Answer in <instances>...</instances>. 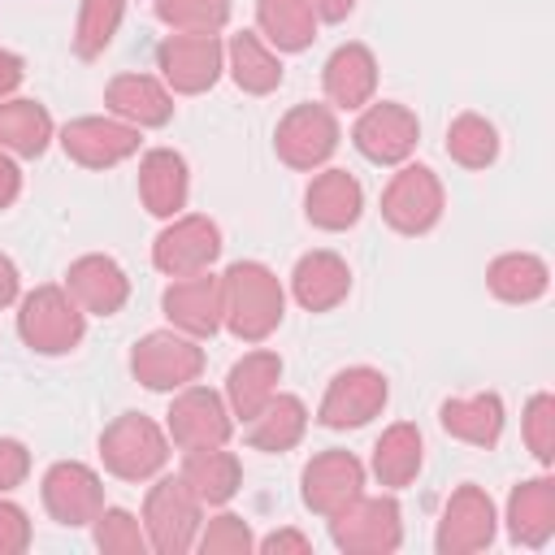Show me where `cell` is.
Listing matches in <instances>:
<instances>
[{"label": "cell", "instance_id": "cell-1", "mask_svg": "<svg viewBox=\"0 0 555 555\" xmlns=\"http://www.w3.org/2000/svg\"><path fill=\"white\" fill-rule=\"evenodd\" d=\"M286 317V291L278 273L260 260H234L221 273V330H230L238 343L256 347L264 343Z\"/></svg>", "mask_w": 555, "mask_h": 555}, {"label": "cell", "instance_id": "cell-2", "mask_svg": "<svg viewBox=\"0 0 555 555\" xmlns=\"http://www.w3.org/2000/svg\"><path fill=\"white\" fill-rule=\"evenodd\" d=\"M17 338L35 356H69L87 338V312L65 286H35L17 299Z\"/></svg>", "mask_w": 555, "mask_h": 555}, {"label": "cell", "instance_id": "cell-3", "mask_svg": "<svg viewBox=\"0 0 555 555\" xmlns=\"http://www.w3.org/2000/svg\"><path fill=\"white\" fill-rule=\"evenodd\" d=\"M100 464L117 481H152L169 464V434L143 412H121L100 434Z\"/></svg>", "mask_w": 555, "mask_h": 555}, {"label": "cell", "instance_id": "cell-4", "mask_svg": "<svg viewBox=\"0 0 555 555\" xmlns=\"http://www.w3.org/2000/svg\"><path fill=\"white\" fill-rule=\"evenodd\" d=\"M143 533L147 546L156 555H186L195 551V533L204 525V503L191 494V486L182 477H152L147 494H143Z\"/></svg>", "mask_w": 555, "mask_h": 555}, {"label": "cell", "instance_id": "cell-5", "mask_svg": "<svg viewBox=\"0 0 555 555\" xmlns=\"http://www.w3.org/2000/svg\"><path fill=\"white\" fill-rule=\"evenodd\" d=\"M330 520V542L347 555H390L403 546V512L395 494H356Z\"/></svg>", "mask_w": 555, "mask_h": 555}, {"label": "cell", "instance_id": "cell-6", "mask_svg": "<svg viewBox=\"0 0 555 555\" xmlns=\"http://www.w3.org/2000/svg\"><path fill=\"white\" fill-rule=\"evenodd\" d=\"M442 208H447V195L429 165H412V160L395 165V173L382 191V221L395 234H403V238L429 234L442 221Z\"/></svg>", "mask_w": 555, "mask_h": 555}, {"label": "cell", "instance_id": "cell-7", "mask_svg": "<svg viewBox=\"0 0 555 555\" xmlns=\"http://www.w3.org/2000/svg\"><path fill=\"white\" fill-rule=\"evenodd\" d=\"M338 139H343V130H338L334 108L308 100V104H295V108L282 113V121H278V130H273V152H278V160H282L286 169H295V173H317V169H325L330 156L338 152Z\"/></svg>", "mask_w": 555, "mask_h": 555}, {"label": "cell", "instance_id": "cell-8", "mask_svg": "<svg viewBox=\"0 0 555 555\" xmlns=\"http://www.w3.org/2000/svg\"><path fill=\"white\" fill-rule=\"evenodd\" d=\"M130 373L156 395H173L204 373V347L178 330H152L130 347Z\"/></svg>", "mask_w": 555, "mask_h": 555}, {"label": "cell", "instance_id": "cell-9", "mask_svg": "<svg viewBox=\"0 0 555 555\" xmlns=\"http://www.w3.org/2000/svg\"><path fill=\"white\" fill-rule=\"evenodd\" d=\"M156 69H160V82L173 95H204L225 74V43L217 35L169 30L156 43Z\"/></svg>", "mask_w": 555, "mask_h": 555}, {"label": "cell", "instance_id": "cell-10", "mask_svg": "<svg viewBox=\"0 0 555 555\" xmlns=\"http://www.w3.org/2000/svg\"><path fill=\"white\" fill-rule=\"evenodd\" d=\"M421 143V121L408 104L399 100H369L351 126V147L369 160V165H403L412 160Z\"/></svg>", "mask_w": 555, "mask_h": 555}, {"label": "cell", "instance_id": "cell-11", "mask_svg": "<svg viewBox=\"0 0 555 555\" xmlns=\"http://www.w3.org/2000/svg\"><path fill=\"white\" fill-rule=\"evenodd\" d=\"M165 434L178 451H204V447H230L234 416L225 408V395L191 382L173 390V403L165 412Z\"/></svg>", "mask_w": 555, "mask_h": 555}, {"label": "cell", "instance_id": "cell-12", "mask_svg": "<svg viewBox=\"0 0 555 555\" xmlns=\"http://www.w3.org/2000/svg\"><path fill=\"white\" fill-rule=\"evenodd\" d=\"M390 399V382L382 369L373 364H351V369H338L317 403V425L325 429H360L369 425L373 416H382Z\"/></svg>", "mask_w": 555, "mask_h": 555}, {"label": "cell", "instance_id": "cell-13", "mask_svg": "<svg viewBox=\"0 0 555 555\" xmlns=\"http://www.w3.org/2000/svg\"><path fill=\"white\" fill-rule=\"evenodd\" d=\"M221 256V225L204 212H178L169 225L152 238V264L165 278H191L212 269Z\"/></svg>", "mask_w": 555, "mask_h": 555}, {"label": "cell", "instance_id": "cell-14", "mask_svg": "<svg viewBox=\"0 0 555 555\" xmlns=\"http://www.w3.org/2000/svg\"><path fill=\"white\" fill-rule=\"evenodd\" d=\"M494 529H499L494 499L481 486L464 481L442 503V516H438V529H434V551L438 555H477L494 542Z\"/></svg>", "mask_w": 555, "mask_h": 555}, {"label": "cell", "instance_id": "cell-15", "mask_svg": "<svg viewBox=\"0 0 555 555\" xmlns=\"http://www.w3.org/2000/svg\"><path fill=\"white\" fill-rule=\"evenodd\" d=\"M139 134L143 130L117 121L113 113H91V117L65 121L61 134H56V143L82 169H113V165H121V160H130L139 152V143H143Z\"/></svg>", "mask_w": 555, "mask_h": 555}, {"label": "cell", "instance_id": "cell-16", "mask_svg": "<svg viewBox=\"0 0 555 555\" xmlns=\"http://www.w3.org/2000/svg\"><path fill=\"white\" fill-rule=\"evenodd\" d=\"M43 512L65 529H87L104 507V481L82 460H56L39 481Z\"/></svg>", "mask_w": 555, "mask_h": 555}, {"label": "cell", "instance_id": "cell-17", "mask_svg": "<svg viewBox=\"0 0 555 555\" xmlns=\"http://www.w3.org/2000/svg\"><path fill=\"white\" fill-rule=\"evenodd\" d=\"M160 312L169 321V330L204 343L221 330V273L204 269L191 278H169L165 295H160Z\"/></svg>", "mask_w": 555, "mask_h": 555}, {"label": "cell", "instance_id": "cell-18", "mask_svg": "<svg viewBox=\"0 0 555 555\" xmlns=\"http://www.w3.org/2000/svg\"><path fill=\"white\" fill-rule=\"evenodd\" d=\"M356 494H364V464L343 447L317 451L299 473V499L312 516H334Z\"/></svg>", "mask_w": 555, "mask_h": 555}, {"label": "cell", "instance_id": "cell-19", "mask_svg": "<svg viewBox=\"0 0 555 555\" xmlns=\"http://www.w3.org/2000/svg\"><path fill=\"white\" fill-rule=\"evenodd\" d=\"M65 291L87 317H113L130 299V278L113 256L87 251L65 269Z\"/></svg>", "mask_w": 555, "mask_h": 555}, {"label": "cell", "instance_id": "cell-20", "mask_svg": "<svg viewBox=\"0 0 555 555\" xmlns=\"http://www.w3.org/2000/svg\"><path fill=\"white\" fill-rule=\"evenodd\" d=\"M321 91L330 108L360 113L377 95V56L369 43H338L321 69Z\"/></svg>", "mask_w": 555, "mask_h": 555}, {"label": "cell", "instance_id": "cell-21", "mask_svg": "<svg viewBox=\"0 0 555 555\" xmlns=\"http://www.w3.org/2000/svg\"><path fill=\"white\" fill-rule=\"evenodd\" d=\"M104 108L134 130H160L173 121V91L156 74H117L104 87Z\"/></svg>", "mask_w": 555, "mask_h": 555}, {"label": "cell", "instance_id": "cell-22", "mask_svg": "<svg viewBox=\"0 0 555 555\" xmlns=\"http://www.w3.org/2000/svg\"><path fill=\"white\" fill-rule=\"evenodd\" d=\"M364 212V186L347 169H317L308 191H304V217L308 225L325 234H343L360 221Z\"/></svg>", "mask_w": 555, "mask_h": 555}, {"label": "cell", "instance_id": "cell-23", "mask_svg": "<svg viewBox=\"0 0 555 555\" xmlns=\"http://www.w3.org/2000/svg\"><path fill=\"white\" fill-rule=\"evenodd\" d=\"M191 199V169H186V156L173 152V147H147L139 156V204L169 221L186 208Z\"/></svg>", "mask_w": 555, "mask_h": 555}, {"label": "cell", "instance_id": "cell-24", "mask_svg": "<svg viewBox=\"0 0 555 555\" xmlns=\"http://www.w3.org/2000/svg\"><path fill=\"white\" fill-rule=\"evenodd\" d=\"M291 295L304 312H334L351 295V269L338 251H304L291 269Z\"/></svg>", "mask_w": 555, "mask_h": 555}, {"label": "cell", "instance_id": "cell-25", "mask_svg": "<svg viewBox=\"0 0 555 555\" xmlns=\"http://www.w3.org/2000/svg\"><path fill=\"white\" fill-rule=\"evenodd\" d=\"M278 382H282V356L269 351V347H251L243 351L230 373H225V408L234 421H251L273 395H278Z\"/></svg>", "mask_w": 555, "mask_h": 555}, {"label": "cell", "instance_id": "cell-26", "mask_svg": "<svg viewBox=\"0 0 555 555\" xmlns=\"http://www.w3.org/2000/svg\"><path fill=\"white\" fill-rule=\"evenodd\" d=\"M507 538L516 546H546L555 538V477H525L507 494Z\"/></svg>", "mask_w": 555, "mask_h": 555}, {"label": "cell", "instance_id": "cell-27", "mask_svg": "<svg viewBox=\"0 0 555 555\" xmlns=\"http://www.w3.org/2000/svg\"><path fill=\"white\" fill-rule=\"evenodd\" d=\"M438 425L455 438V442H468V447H499L503 438V425H507V412H503V399L494 390H481V395H455V399H442L438 408Z\"/></svg>", "mask_w": 555, "mask_h": 555}, {"label": "cell", "instance_id": "cell-28", "mask_svg": "<svg viewBox=\"0 0 555 555\" xmlns=\"http://www.w3.org/2000/svg\"><path fill=\"white\" fill-rule=\"evenodd\" d=\"M421 464H425V438L412 421H395L382 429V438L373 442V460H369V473L377 477L382 490H408L416 477H421Z\"/></svg>", "mask_w": 555, "mask_h": 555}, {"label": "cell", "instance_id": "cell-29", "mask_svg": "<svg viewBox=\"0 0 555 555\" xmlns=\"http://www.w3.org/2000/svg\"><path fill=\"white\" fill-rule=\"evenodd\" d=\"M178 477L191 486V494L204 507H225L243 486V464L225 447H204V451H182Z\"/></svg>", "mask_w": 555, "mask_h": 555}, {"label": "cell", "instance_id": "cell-30", "mask_svg": "<svg viewBox=\"0 0 555 555\" xmlns=\"http://www.w3.org/2000/svg\"><path fill=\"white\" fill-rule=\"evenodd\" d=\"M56 139V121L39 100H0V152L13 160H39Z\"/></svg>", "mask_w": 555, "mask_h": 555}, {"label": "cell", "instance_id": "cell-31", "mask_svg": "<svg viewBox=\"0 0 555 555\" xmlns=\"http://www.w3.org/2000/svg\"><path fill=\"white\" fill-rule=\"evenodd\" d=\"M243 425H247L243 438H247L251 451L278 455V451H291V447L304 442V434H308V408H304L299 395L278 390V395H273L251 421H243Z\"/></svg>", "mask_w": 555, "mask_h": 555}, {"label": "cell", "instance_id": "cell-32", "mask_svg": "<svg viewBox=\"0 0 555 555\" xmlns=\"http://www.w3.org/2000/svg\"><path fill=\"white\" fill-rule=\"evenodd\" d=\"M225 74L234 78V87L243 95H273L282 87V61H278V52L256 30L230 35V43H225Z\"/></svg>", "mask_w": 555, "mask_h": 555}, {"label": "cell", "instance_id": "cell-33", "mask_svg": "<svg viewBox=\"0 0 555 555\" xmlns=\"http://www.w3.org/2000/svg\"><path fill=\"white\" fill-rule=\"evenodd\" d=\"M486 291L499 304H533L551 291V269L533 251H503L486 264Z\"/></svg>", "mask_w": 555, "mask_h": 555}, {"label": "cell", "instance_id": "cell-34", "mask_svg": "<svg viewBox=\"0 0 555 555\" xmlns=\"http://www.w3.org/2000/svg\"><path fill=\"white\" fill-rule=\"evenodd\" d=\"M256 35L273 52H304L317 39V13L308 0H256Z\"/></svg>", "mask_w": 555, "mask_h": 555}, {"label": "cell", "instance_id": "cell-35", "mask_svg": "<svg viewBox=\"0 0 555 555\" xmlns=\"http://www.w3.org/2000/svg\"><path fill=\"white\" fill-rule=\"evenodd\" d=\"M447 156L460 169H490L499 160V130L481 113H460L447 126Z\"/></svg>", "mask_w": 555, "mask_h": 555}, {"label": "cell", "instance_id": "cell-36", "mask_svg": "<svg viewBox=\"0 0 555 555\" xmlns=\"http://www.w3.org/2000/svg\"><path fill=\"white\" fill-rule=\"evenodd\" d=\"M121 17H126V0H82L78 4V26H74V56L78 61L104 56L113 35L121 30Z\"/></svg>", "mask_w": 555, "mask_h": 555}, {"label": "cell", "instance_id": "cell-37", "mask_svg": "<svg viewBox=\"0 0 555 555\" xmlns=\"http://www.w3.org/2000/svg\"><path fill=\"white\" fill-rule=\"evenodd\" d=\"M152 13L182 35H221L230 26V0H152Z\"/></svg>", "mask_w": 555, "mask_h": 555}, {"label": "cell", "instance_id": "cell-38", "mask_svg": "<svg viewBox=\"0 0 555 555\" xmlns=\"http://www.w3.org/2000/svg\"><path fill=\"white\" fill-rule=\"evenodd\" d=\"M91 533H95V546L104 555H147V533H143V520L126 507H100V516L91 520Z\"/></svg>", "mask_w": 555, "mask_h": 555}, {"label": "cell", "instance_id": "cell-39", "mask_svg": "<svg viewBox=\"0 0 555 555\" xmlns=\"http://www.w3.org/2000/svg\"><path fill=\"white\" fill-rule=\"evenodd\" d=\"M195 551H199V555H247V551H256V533H251V525H247L243 516L217 512V516H208V520L199 525Z\"/></svg>", "mask_w": 555, "mask_h": 555}, {"label": "cell", "instance_id": "cell-40", "mask_svg": "<svg viewBox=\"0 0 555 555\" xmlns=\"http://www.w3.org/2000/svg\"><path fill=\"white\" fill-rule=\"evenodd\" d=\"M520 438H525L529 455H533L542 468L555 464V395H551V390H538V395L525 403Z\"/></svg>", "mask_w": 555, "mask_h": 555}, {"label": "cell", "instance_id": "cell-41", "mask_svg": "<svg viewBox=\"0 0 555 555\" xmlns=\"http://www.w3.org/2000/svg\"><path fill=\"white\" fill-rule=\"evenodd\" d=\"M26 546H30V516L26 507L0 494V555H22Z\"/></svg>", "mask_w": 555, "mask_h": 555}, {"label": "cell", "instance_id": "cell-42", "mask_svg": "<svg viewBox=\"0 0 555 555\" xmlns=\"http://www.w3.org/2000/svg\"><path fill=\"white\" fill-rule=\"evenodd\" d=\"M30 477V451L17 438H0V494L17 490Z\"/></svg>", "mask_w": 555, "mask_h": 555}, {"label": "cell", "instance_id": "cell-43", "mask_svg": "<svg viewBox=\"0 0 555 555\" xmlns=\"http://www.w3.org/2000/svg\"><path fill=\"white\" fill-rule=\"evenodd\" d=\"M264 555H282V551H295V555H308L312 551V542H308V533H299V529H273L269 538H260L256 542Z\"/></svg>", "mask_w": 555, "mask_h": 555}, {"label": "cell", "instance_id": "cell-44", "mask_svg": "<svg viewBox=\"0 0 555 555\" xmlns=\"http://www.w3.org/2000/svg\"><path fill=\"white\" fill-rule=\"evenodd\" d=\"M22 82H26V61L13 48H0V100H13Z\"/></svg>", "mask_w": 555, "mask_h": 555}, {"label": "cell", "instance_id": "cell-45", "mask_svg": "<svg viewBox=\"0 0 555 555\" xmlns=\"http://www.w3.org/2000/svg\"><path fill=\"white\" fill-rule=\"evenodd\" d=\"M17 195H22V169H17V160H13V156H4V152H0V212H4V208H13V204H17Z\"/></svg>", "mask_w": 555, "mask_h": 555}, {"label": "cell", "instance_id": "cell-46", "mask_svg": "<svg viewBox=\"0 0 555 555\" xmlns=\"http://www.w3.org/2000/svg\"><path fill=\"white\" fill-rule=\"evenodd\" d=\"M17 295H22V273H17V264L0 251V308H13Z\"/></svg>", "mask_w": 555, "mask_h": 555}, {"label": "cell", "instance_id": "cell-47", "mask_svg": "<svg viewBox=\"0 0 555 555\" xmlns=\"http://www.w3.org/2000/svg\"><path fill=\"white\" fill-rule=\"evenodd\" d=\"M308 4H312L317 22H334V26H338V22H347V17L356 13L360 0H308Z\"/></svg>", "mask_w": 555, "mask_h": 555}]
</instances>
